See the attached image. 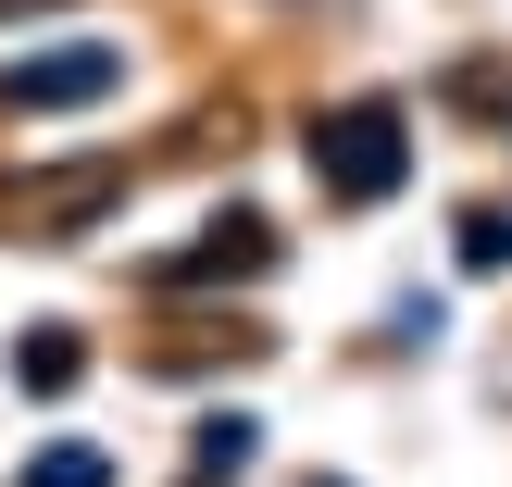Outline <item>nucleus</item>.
<instances>
[{
	"label": "nucleus",
	"mask_w": 512,
	"mask_h": 487,
	"mask_svg": "<svg viewBox=\"0 0 512 487\" xmlns=\"http://www.w3.org/2000/svg\"><path fill=\"white\" fill-rule=\"evenodd\" d=\"M200 487H225V475H200Z\"/></svg>",
	"instance_id": "1a4fd4ad"
},
{
	"label": "nucleus",
	"mask_w": 512,
	"mask_h": 487,
	"mask_svg": "<svg viewBox=\"0 0 512 487\" xmlns=\"http://www.w3.org/2000/svg\"><path fill=\"white\" fill-rule=\"evenodd\" d=\"M125 188H138L125 163H50V188H13L0 213H13L25 238H75V225H100V213H113Z\"/></svg>",
	"instance_id": "20e7f679"
},
{
	"label": "nucleus",
	"mask_w": 512,
	"mask_h": 487,
	"mask_svg": "<svg viewBox=\"0 0 512 487\" xmlns=\"http://www.w3.org/2000/svg\"><path fill=\"white\" fill-rule=\"evenodd\" d=\"M313 175L338 200H388L400 175H413V125H400V100H338V113H313Z\"/></svg>",
	"instance_id": "f257e3e1"
},
{
	"label": "nucleus",
	"mask_w": 512,
	"mask_h": 487,
	"mask_svg": "<svg viewBox=\"0 0 512 487\" xmlns=\"http://www.w3.org/2000/svg\"><path fill=\"white\" fill-rule=\"evenodd\" d=\"M13 487H113V463H100L88 438H63V450H38V463H25Z\"/></svg>",
	"instance_id": "423d86ee"
},
{
	"label": "nucleus",
	"mask_w": 512,
	"mask_h": 487,
	"mask_svg": "<svg viewBox=\"0 0 512 487\" xmlns=\"http://www.w3.org/2000/svg\"><path fill=\"white\" fill-rule=\"evenodd\" d=\"M463 263H512V213H463Z\"/></svg>",
	"instance_id": "6e6552de"
},
{
	"label": "nucleus",
	"mask_w": 512,
	"mask_h": 487,
	"mask_svg": "<svg viewBox=\"0 0 512 487\" xmlns=\"http://www.w3.org/2000/svg\"><path fill=\"white\" fill-rule=\"evenodd\" d=\"M250 450H263V425H250V413H213V425H200V475L250 463Z\"/></svg>",
	"instance_id": "0eeeda50"
},
{
	"label": "nucleus",
	"mask_w": 512,
	"mask_h": 487,
	"mask_svg": "<svg viewBox=\"0 0 512 487\" xmlns=\"http://www.w3.org/2000/svg\"><path fill=\"white\" fill-rule=\"evenodd\" d=\"M263 263H275V225L250 213V200H225L175 263H150V288H163V300H175V288H238V275H263Z\"/></svg>",
	"instance_id": "7ed1b4c3"
},
{
	"label": "nucleus",
	"mask_w": 512,
	"mask_h": 487,
	"mask_svg": "<svg viewBox=\"0 0 512 487\" xmlns=\"http://www.w3.org/2000/svg\"><path fill=\"white\" fill-rule=\"evenodd\" d=\"M125 88V50H25L0 63V113H88Z\"/></svg>",
	"instance_id": "f03ea898"
},
{
	"label": "nucleus",
	"mask_w": 512,
	"mask_h": 487,
	"mask_svg": "<svg viewBox=\"0 0 512 487\" xmlns=\"http://www.w3.org/2000/svg\"><path fill=\"white\" fill-rule=\"evenodd\" d=\"M75 375H88V338H75V325H25L13 338V388L25 400H63Z\"/></svg>",
	"instance_id": "39448f33"
}]
</instances>
